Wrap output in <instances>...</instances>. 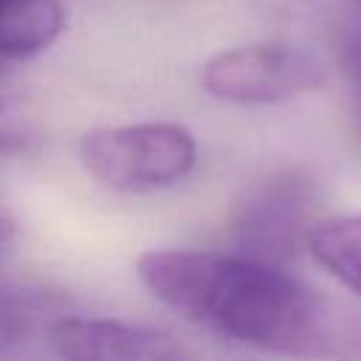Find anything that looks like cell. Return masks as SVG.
<instances>
[{
  "instance_id": "7a4b0ae2",
  "label": "cell",
  "mask_w": 361,
  "mask_h": 361,
  "mask_svg": "<svg viewBox=\"0 0 361 361\" xmlns=\"http://www.w3.org/2000/svg\"><path fill=\"white\" fill-rule=\"evenodd\" d=\"M79 161L102 186L155 192L183 180L197 164V141L178 121L96 127L79 138Z\"/></svg>"
},
{
  "instance_id": "8992f818",
  "label": "cell",
  "mask_w": 361,
  "mask_h": 361,
  "mask_svg": "<svg viewBox=\"0 0 361 361\" xmlns=\"http://www.w3.org/2000/svg\"><path fill=\"white\" fill-rule=\"evenodd\" d=\"M62 0H0V59H31L65 31Z\"/></svg>"
},
{
  "instance_id": "5b68a950",
  "label": "cell",
  "mask_w": 361,
  "mask_h": 361,
  "mask_svg": "<svg viewBox=\"0 0 361 361\" xmlns=\"http://www.w3.org/2000/svg\"><path fill=\"white\" fill-rule=\"evenodd\" d=\"M45 338L56 355L76 361H178L189 355L166 330L73 313L56 316Z\"/></svg>"
},
{
  "instance_id": "30bf717a",
  "label": "cell",
  "mask_w": 361,
  "mask_h": 361,
  "mask_svg": "<svg viewBox=\"0 0 361 361\" xmlns=\"http://www.w3.org/2000/svg\"><path fill=\"white\" fill-rule=\"evenodd\" d=\"M14 234H17V228H14V223H11V217L8 214H3L0 212V254L11 245V240H14Z\"/></svg>"
},
{
  "instance_id": "6da1fadb",
  "label": "cell",
  "mask_w": 361,
  "mask_h": 361,
  "mask_svg": "<svg viewBox=\"0 0 361 361\" xmlns=\"http://www.w3.org/2000/svg\"><path fill=\"white\" fill-rule=\"evenodd\" d=\"M135 274L192 324L248 347L302 353L319 333L313 293L282 265L237 248H155L138 257Z\"/></svg>"
},
{
  "instance_id": "4fadbf2b",
  "label": "cell",
  "mask_w": 361,
  "mask_h": 361,
  "mask_svg": "<svg viewBox=\"0 0 361 361\" xmlns=\"http://www.w3.org/2000/svg\"><path fill=\"white\" fill-rule=\"evenodd\" d=\"M358 3H361V0H358Z\"/></svg>"
},
{
  "instance_id": "7c38bea8",
  "label": "cell",
  "mask_w": 361,
  "mask_h": 361,
  "mask_svg": "<svg viewBox=\"0 0 361 361\" xmlns=\"http://www.w3.org/2000/svg\"><path fill=\"white\" fill-rule=\"evenodd\" d=\"M6 107V90H3V82H0V110Z\"/></svg>"
},
{
  "instance_id": "52a82bcc",
  "label": "cell",
  "mask_w": 361,
  "mask_h": 361,
  "mask_svg": "<svg viewBox=\"0 0 361 361\" xmlns=\"http://www.w3.org/2000/svg\"><path fill=\"white\" fill-rule=\"evenodd\" d=\"M68 302L56 290L23 282H0V353H11L45 336L48 324L68 313Z\"/></svg>"
},
{
  "instance_id": "ba28073f",
  "label": "cell",
  "mask_w": 361,
  "mask_h": 361,
  "mask_svg": "<svg viewBox=\"0 0 361 361\" xmlns=\"http://www.w3.org/2000/svg\"><path fill=\"white\" fill-rule=\"evenodd\" d=\"M305 248L324 271L361 296V214H336L310 223Z\"/></svg>"
},
{
  "instance_id": "277c9868",
  "label": "cell",
  "mask_w": 361,
  "mask_h": 361,
  "mask_svg": "<svg viewBox=\"0 0 361 361\" xmlns=\"http://www.w3.org/2000/svg\"><path fill=\"white\" fill-rule=\"evenodd\" d=\"M307 203L310 189L299 175L282 172L268 178L237 206L228 223L237 251L276 265L288 262L305 245L310 228Z\"/></svg>"
},
{
  "instance_id": "8fae6325",
  "label": "cell",
  "mask_w": 361,
  "mask_h": 361,
  "mask_svg": "<svg viewBox=\"0 0 361 361\" xmlns=\"http://www.w3.org/2000/svg\"><path fill=\"white\" fill-rule=\"evenodd\" d=\"M350 65H353V73H355V79H358V85H361V34L353 39V45H350Z\"/></svg>"
},
{
  "instance_id": "3957f363",
  "label": "cell",
  "mask_w": 361,
  "mask_h": 361,
  "mask_svg": "<svg viewBox=\"0 0 361 361\" xmlns=\"http://www.w3.org/2000/svg\"><path fill=\"white\" fill-rule=\"evenodd\" d=\"M200 82L209 96L234 104H276L324 82L322 65L290 45H240L206 59Z\"/></svg>"
},
{
  "instance_id": "9c48e42d",
  "label": "cell",
  "mask_w": 361,
  "mask_h": 361,
  "mask_svg": "<svg viewBox=\"0 0 361 361\" xmlns=\"http://www.w3.org/2000/svg\"><path fill=\"white\" fill-rule=\"evenodd\" d=\"M25 144H28V135L20 127L0 124V155H11L17 149H25Z\"/></svg>"
}]
</instances>
